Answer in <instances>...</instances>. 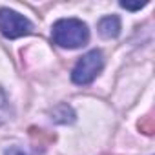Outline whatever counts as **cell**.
<instances>
[{
    "instance_id": "cell-1",
    "label": "cell",
    "mask_w": 155,
    "mask_h": 155,
    "mask_svg": "<svg viewBox=\"0 0 155 155\" xmlns=\"http://www.w3.org/2000/svg\"><path fill=\"white\" fill-rule=\"evenodd\" d=\"M51 38L60 48L75 49V48H81L88 42L90 31H88V26L82 20L62 18V20L55 22L53 31H51Z\"/></svg>"
},
{
    "instance_id": "cell-2",
    "label": "cell",
    "mask_w": 155,
    "mask_h": 155,
    "mask_svg": "<svg viewBox=\"0 0 155 155\" xmlns=\"http://www.w3.org/2000/svg\"><path fill=\"white\" fill-rule=\"evenodd\" d=\"M104 66V57L99 49H91L88 51L84 57H81V60L75 64L73 73H71V79L75 84H90L91 81H95V77L102 71Z\"/></svg>"
},
{
    "instance_id": "cell-3",
    "label": "cell",
    "mask_w": 155,
    "mask_h": 155,
    "mask_svg": "<svg viewBox=\"0 0 155 155\" xmlns=\"http://www.w3.org/2000/svg\"><path fill=\"white\" fill-rule=\"evenodd\" d=\"M0 31L8 38H18L31 31V22L24 15L4 8L0 9Z\"/></svg>"
},
{
    "instance_id": "cell-4",
    "label": "cell",
    "mask_w": 155,
    "mask_h": 155,
    "mask_svg": "<svg viewBox=\"0 0 155 155\" xmlns=\"http://www.w3.org/2000/svg\"><path fill=\"white\" fill-rule=\"evenodd\" d=\"M120 31V20L119 17L111 15V17H104L101 22H99V33L104 37V38H115Z\"/></svg>"
},
{
    "instance_id": "cell-5",
    "label": "cell",
    "mask_w": 155,
    "mask_h": 155,
    "mask_svg": "<svg viewBox=\"0 0 155 155\" xmlns=\"http://www.w3.org/2000/svg\"><path fill=\"white\" fill-rule=\"evenodd\" d=\"M51 115H53L51 119H53L55 122H60V124H68V122H73V120H75V115H73L71 108L66 106V104L57 106V110H53Z\"/></svg>"
},
{
    "instance_id": "cell-6",
    "label": "cell",
    "mask_w": 155,
    "mask_h": 155,
    "mask_svg": "<svg viewBox=\"0 0 155 155\" xmlns=\"http://www.w3.org/2000/svg\"><path fill=\"white\" fill-rule=\"evenodd\" d=\"M8 119H9V102L4 90L0 88V124H4Z\"/></svg>"
},
{
    "instance_id": "cell-7",
    "label": "cell",
    "mask_w": 155,
    "mask_h": 155,
    "mask_svg": "<svg viewBox=\"0 0 155 155\" xmlns=\"http://www.w3.org/2000/svg\"><path fill=\"white\" fill-rule=\"evenodd\" d=\"M139 128H140V131H144V133H153V130H155V124H153V119L151 117H144L140 122H139Z\"/></svg>"
},
{
    "instance_id": "cell-8",
    "label": "cell",
    "mask_w": 155,
    "mask_h": 155,
    "mask_svg": "<svg viewBox=\"0 0 155 155\" xmlns=\"http://www.w3.org/2000/svg\"><path fill=\"white\" fill-rule=\"evenodd\" d=\"M120 6H122L124 9H131V11H137V9H140V8H144V6H146V2H140V4H130V2H120Z\"/></svg>"
},
{
    "instance_id": "cell-9",
    "label": "cell",
    "mask_w": 155,
    "mask_h": 155,
    "mask_svg": "<svg viewBox=\"0 0 155 155\" xmlns=\"http://www.w3.org/2000/svg\"><path fill=\"white\" fill-rule=\"evenodd\" d=\"M4 155H29V153H26L24 150H20V148H17V146H11V148L6 150Z\"/></svg>"
}]
</instances>
